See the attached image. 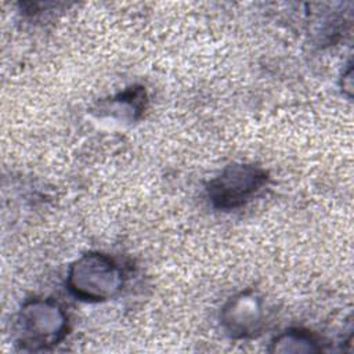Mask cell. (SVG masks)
<instances>
[{
	"label": "cell",
	"instance_id": "1",
	"mask_svg": "<svg viewBox=\"0 0 354 354\" xmlns=\"http://www.w3.org/2000/svg\"><path fill=\"white\" fill-rule=\"evenodd\" d=\"M15 346L22 351H44L68 333V315L61 304L51 299H30L18 311Z\"/></svg>",
	"mask_w": 354,
	"mask_h": 354
},
{
	"label": "cell",
	"instance_id": "6",
	"mask_svg": "<svg viewBox=\"0 0 354 354\" xmlns=\"http://www.w3.org/2000/svg\"><path fill=\"white\" fill-rule=\"evenodd\" d=\"M270 353L278 354H300V353H319L322 347L314 333L301 328H289L278 333L270 343Z\"/></svg>",
	"mask_w": 354,
	"mask_h": 354
},
{
	"label": "cell",
	"instance_id": "7",
	"mask_svg": "<svg viewBox=\"0 0 354 354\" xmlns=\"http://www.w3.org/2000/svg\"><path fill=\"white\" fill-rule=\"evenodd\" d=\"M342 87H343V91H346L347 95L351 97V93H353V68H351V65H348L347 71L343 72Z\"/></svg>",
	"mask_w": 354,
	"mask_h": 354
},
{
	"label": "cell",
	"instance_id": "2",
	"mask_svg": "<svg viewBox=\"0 0 354 354\" xmlns=\"http://www.w3.org/2000/svg\"><path fill=\"white\" fill-rule=\"evenodd\" d=\"M66 285L79 300L101 303L116 297L122 292L124 277L122 268L111 256L88 252L69 266Z\"/></svg>",
	"mask_w": 354,
	"mask_h": 354
},
{
	"label": "cell",
	"instance_id": "4",
	"mask_svg": "<svg viewBox=\"0 0 354 354\" xmlns=\"http://www.w3.org/2000/svg\"><path fill=\"white\" fill-rule=\"evenodd\" d=\"M220 324L232 339L257 336L266 324L263 297L252 289L234 295L220 310Z\"/></svg>",
	"mask_w": 354,
	"mask_h": 354
},
{
	"label": "cell",
	"instance_id": "3",
	"mask_svg": "<svg viewBox=\"0 0 354 354\" xmlns=\"http://www.w3.org/2000/svg\"><path fill=\"white\" fill-rule=\"evenodd\" d=\"M268 173L252 163H231L207 183L206 194L218 210H232L254 198L267 184Z\"/></svg>",
	"mask_w": 354,
	"mask_h": 354
},
{
	"label": "cell",
	"instance_id": "5",
	"mask_svg": "<svg viewBox=\"0 0 354 354\" xmlns=\"http://www.w3.org/2000/svg\"><path fill=\"white\" fill-rule=\"evenodd\" d=\"M147 104V93L144 87L134 86L109 101H104L100 105V111L105 112L111 118H118L122 120H136L141 116ZM100 112V115L102 113Z\"/></svg>",
	"mask_w": 354,
	"mask_h": 354
}]
</instances>
